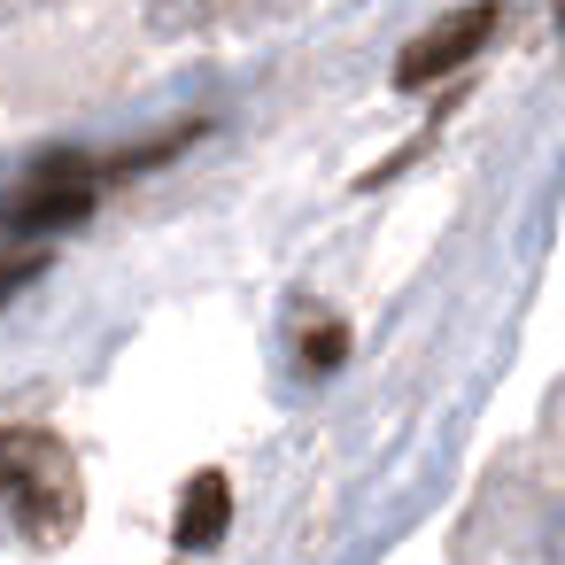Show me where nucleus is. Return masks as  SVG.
<instances>
[{
    "label": "nucleus",
    "mask_w": 565,
    "mask_h": 565,
    "mask_svg": "<svg viewBox=\"0 0 565 565\" xmlns=\"http://www.w3.org/2000/svg\"><path fill=\"white\" fill-rule=\"evenodd\" d=\"M0 495L32 511V534L55 542L71 519H78V472H71V449L40 426H0Z\"/></svg>",
    "instance_id": "f257e3e1"
},
{
    "label": "nucleus",
    "mask_w": 565,
    "mask_h": 565,
    "mask_svg": "<svg viewBox=\"0 0 565 565\" xmlns=\"http://www.w3.org/2000/svg\"><path fill=\"white\" fill-rule=\"evenodd\" d=\"M94 194H102V171H94L86 156H71V148H63V156H40V163L17 179V194H9V233L40 241V233L86 225Z\"/></svg>",
    "instance_id": "f03ea898"
},
{
    "label": "nucleus",
    "mask_w": 565,
    "mask_h": 565,
    "mask_svg": "<svg viewBox=\"0 0 565 565\" xmlns=\"http://www.w3.org/2000/svg\"><path fill=\"white\" fill-rule=\"evenodd\" d=\"M495 24H503V9H495V0H472V9L441 17L434 32H418V40L403 47V63H395V86H403V94H418V86H434V78L465 71V63H472V55L495 40Z\"/></svg>",
    "instance_id": "7ed1b4c3"
},
{
    "label": "nucleus",
    "mask_w": 565,
    "mask_h": 565,
    "mask_svg": "<svg viewBox=\"0 0 565 565\" xmlns=\"http://www.w3.org/2000/svg\"><path fill=\"white\" fill-rule=\"evenodd\" d=\"M225 519H233V480H225V472H194L186 495H179L171 542H179V550H210V542L225 534Z\"/></svg>",
    "instance_id": "20e7f679"
},
{
    "label": "nucleus",
    "mask_w": 565,
    "mask_h": 565,
    "mask_svg": "<svg viewBox=\"0 0 565 565\" xmlns=\"http://www.w3.org/2000/svg\"><path fill=\"white\" fill-rule=\"evenodd\" d=\"M40 264H47V248H40V241H24V233H9V225H0V302H9V295H17V287L40 271Z\"/></svg>",
    "instance_id": "39448f33"
},
{
    "label": "nucleus",
    "mask_w": 565,
    "mask_h": 565,
    "mask_svg": "<svg viewBox=\"0 0 565 565\" xmlns=\"http://www.w3.org/2000/svg\"><path fill=\"white\" fill-rule=\"evenodd\" d=\"M341 349H349V341H341V326L326 318V333H310V341H302V364H310V372H326V364H341Z\"/></svg>",
    "instance_id": "423d86ee"
}]
</instances>
